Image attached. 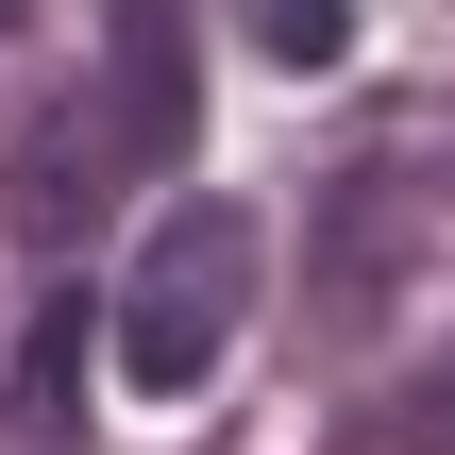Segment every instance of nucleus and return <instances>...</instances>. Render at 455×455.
<instances>
[{"label": "nucleus", "instance_id": "obj_1", "mask_svg": "<svg viewBox=\"0 0 455 455\" xmlns=\"http://www.w3.org/2000/svg\"><path fill=\"white\" fill-rule=\"evenodd\" d=\"M236 321H253V203H169L152 253L118 270V321H101V338H118V388L186 405Z\"/></svg>", "mask_w": 455, "mask_h": 455}, {"label": "nucleus", "instance_id": "obj_2", "mask_svg": "<svg viewBox=\"0 0 455 455\" xmlns=\"http://www.w3.org/2000/svg\"><path fill=\"white\" fill-rule=\"evenodd\" d=\"M84 118H101V169H118V186L186 169V135H203V68H186V0H118V68L84 84Z\"/></svg>", "mask_w": 455, "mask_h": 455}, {"label": "nucleus", "instance_id": "obj_3", "mask_svg": "<svg viewBox=\"0 0 455 455\" xmlns=\"http://www.w3.org/2000/svg\"><path fill=\"white\" fill-rule=\"evenodd\" d=\"M84 355H101V304L51 287L17 321V371H0V455H84Z\"/></svg>", "mask_w": 455, "mask_h": 455}, {"label": "nucleus", "instance_id": "obj_4", "mask_svg": "<svg viewBox=\"0 0 455 455\" xmlns=\"http://www.w3.org/2000/svg\"><path fill=\"white\" fill-rule=\"evenodd\" d=\"M0 186H17V236H34V253H84V220H101V186H118V169H101V118H84V101H51V118L17 135V169H0Z\"/></svg>", "mask_w": 455, "mask_h": 455}, {"label": "nucleus", "instance_id": "obj_5", "mask_svg": "<svg viewBox=\"0 0 455 455\" xmlns=\"http://www.w3.org/2000/svg\"><path fill=\"white\" fill-rule=\"evenodd\" d=\"M371 287H405V203H388V152H355L321 186V304L371 321Z\"/></svg>", "mask_w": 455, "mask_h": 455}, {"label": "nucleus", "instance_id": "obj_6", "mask_svg": "<svg viewBox=\"0 0 455 455\" xmlns=\"http://www.w3.org/2000/svg\"><path fill=\"white\" fill-rule=\"evenodd\" d=\"M236 17H253L270 68H338V51H355V0H236Z\"/></svg>", "mask_w": 455, "mask_h": 455}, {"label": "nucleus", "instance_id": "obj_7", "mask_svg": "<svg viewBox=\"0 0 455 455\" xmlns=\"http://www.w3.org/2000/svg\"><path fill=\"white\" fill-rule=\"evenodd\" d=\"M422 439H455V371H439V388H422Z\"/></svg>", "mask_w": 455, "mask_h": 455}, {"label": "nucleus", "instance_id": "obj_8", "mask_svg": "<svg viewBox=\"0 0 455 455\" xmlns=\"http://www.w3.org/2000/svg\"><path fill=\"white\" fill-rule=\"evenodd\" d=\"M17 17H34V0H0V34H17Z\"/></svg>", "mask_w": 455, "mask_h": 455}]
</instances>
